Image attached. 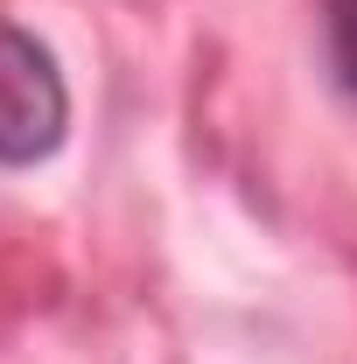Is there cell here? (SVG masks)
Segmentation results:
<instances>
[{
  "instance_id": "obj_1",
  "label": "cell",
  "mask_w": 357,
  "mask_h": 364,
  "mask_svg": "<svg viewBox=\"0 0 357 364\" xmlns=\"http://www.w3.org/2000/svg\"><path fill=\"white\" fill-rule=\"evenodd\" d=\"M70 134L63 70L28 28L0 21V168H36Z\"/></svg>"
},
{
  "instance_id": "obj_2",
  "label": "cell",
  "mask_w": 357,
  "mask_h": 364,
  "mask_svg": "<svg viewBox=\"0 0 357 364\" xmlns=\"http://www.w3.org/2000/svg\"><path fill=\"white\" fill-rule=\"evenodd\" d=\"M329 63L336 85L357 98V0H329Z\"/></svg>"
}]
</instances>
